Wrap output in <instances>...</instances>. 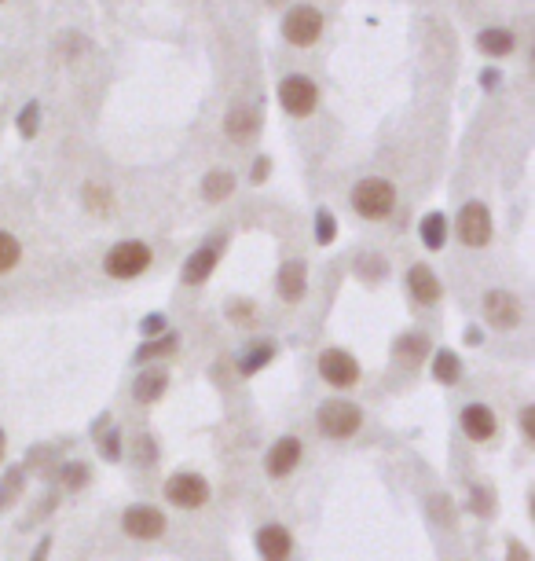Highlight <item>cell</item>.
<instances>
[{"instance_id":"cell-1","label":"cell","mask_w":535,"mask_h":561,"mask_svg":"<svg viewBox=\"0 0 535 561\" xmlns=\"http://www.w3.org/2000/svg\"><path fill=\"white\" fill-rule=\"evenodd\" d=\"M393 206H396V187L389 180H382V176H367V180H360L352 187V210L360 217H367V221L389 217Z\"/></svg>"},{"instance_id":"cell-2","label":"cell","mask_w":535,"mask_h":561,"mask_svg":"<svg viewBox=\"0 0 535 561\" xmlns=\"http://www.w3.org/2000/svg\"><path fill=\"white\" fill-rule=\"evenodd\" d=\"M103 268L111 279H136L151 268V250H147V242L125 239V242L111 246V253L103 257Z\"/></svg>"},{"instance_id":"cell-3","label":"cell","mask_w":535,"mask_h":561,"mask_svg":"<svg viewBox=\"0 0 535 561\" xmlns=\"http://www.w3.org/2000/svg\"><path fill=\"white\" fill-rule=\"evenodd\" d=\"M279 103H283L287 114L308 118V114L316 111V103H319V88H316L312 77L290 74V77H283V84H279Z\"/></svg>"},{"instance_id":"cell-4","label":"cell","mask_w":535,"mask_h":561,"mask_svg":"<svg viewBox=\"0 0 535 561\" xmlns=\"http://www.w3.org/2000/svg\"><path fill=\"white\" fill-rule=\"evenodd\" d=\"M316 422H319V429H323L326 437L345 440V437H352L355 429L364 426V415H360V408L348 404V400H326V404L319 408Z\"/></svg>"},{"instance_id":"cell-5","label":"cell","mask_w":535,"mask_h":561,"mask_svg":"<svg viewBox=\"0 0 535 561\" xmlns=\"http://www.w3.org/2000/svg\"><path fill=\"white\" fill-rule=\"evenodd\" d=\"M319 34H323V15H319V8H312V5H297V8H290V15L283 19V37H287L290 44H297V48L316 44Z\"/></svg>"},{"instance_id":"cell-6","label":"cell","mask_w":535,"mask_h":561,"mask_svg":"<svg viewBox=\"0 0 535 561\" xmlns=\"http://www.w3.org/2000/svg\"><path fill=\"white\" fill-rule=\"evenodd\" d=\"M165 499L180 510H199L209 499V485L202 474H172L165 481Z\"/></svg>"},{"instance_id":"cell-7","label":"cell","mask_w":535,"mask_h":561,"mask_svg":"<svg viewBox=\"0 0 535 561\" xmlns=\"http://www.w3.org/2000/svg\"><path fill=\"white\" fill-rule=\"evenodd\" d=\"M319 374H323V382L348 389V386H355V379H360V363H355V356L345 352V349H326L319 356Z\"/></svg>"},{"instance_id":"cell-8","label":"cell","mask_w":535,"mask_h":561,"mask_svg":"<svg viewBox=\"0 0 535 561\" xmlns=\"http://www.w3.org/2000/svg\"><path fill=\"white\" fill-rule=\"evenodd\" d=\"M459 239L466 246H484L491 239V213L484 202H466L459 213Z\"/></svg>"},{"instance_id":"cell-9","label":"cell","mask_w":535,"mask_h":561,"mask_svg":"<svg viewBox=\"0 0 535 561\" xmlns=\"http://www.w3.org/2000/svg\"><path fill=\"white\" fill-rule=\"evenodd\" d=\"M122 528L132 539H158L165 532V514L154 507H129L122 514Z\"/></svg>"},{"instance_id":"cell-10","label":"cell","mask_w":535,"mask_h":561,"mask_svg":"<svg viewBox=\"0 0 535 561\" xmlns=\"http://www.w3.org/2000/svg\"><path fill=\"white\" fill-rule=\"evenodd\" d=\"M484 316H488L491 327L513 330L520 323V301L513 294H506V290H488L484 294Z\"/></svg>"},{"instance_id":"cell-11","label":"cell","mask_w":535,"mask_h":561,"mask_svg":"<svg viewBox=\"0 0 535 561\" xmlns=\"http://www.w3.org/2000/svg\"><path fill=\"white\" fill-rule=\"evenodd\" d=\"M257 550H260L264 561H287L290 550H294V539H290V532L283 525H264L257 532Z\"/></svg>"},{"instance_id":"cell-12","label":"cell","mask_w":535,"mask_h":561,"mask_svg":"<svg viewBox=\"0 0 535 561\" xmlns=\"http://www.w3.org/2000/svg\"><path fill=\"white\" fill-rule=\"evenodd\" d=\"M301 440L297 437H283V440H276L272 444V451H268V474L272 477H287V474H294V466L301 462Z\"/></svg>"},{"instance_id":"cell-13","label":"cell","mask_w":535,"mask_h":561,"mask_svg":"<svg viewBox=\"0 0 535 561\" xmlns=\"http://www.w3.org/2000/svg\"><path fill=\"white\" fill-rule=\"evenodd\" d=\"M407 287H411V298L418 305H436L440 301V279L433 275L429 264H411L407 268Z\"/></svg>"},{"instance_id":"cell-14","label":"cell","mask_w":535,"mask_h":561,"mask_svg":"<svg viewBox=\"0 0 535 561\" xmlns=\"http://www.w3.org/2000/svg\"><path fill=\"white\" fill-rule=\"evenodd\" d=\"M462 429H466L470 440H491V433H495V415H491V408H488V404H470V408L462 411Z\"/></svg>"},{"instance_id":"cell-15","label":"cell","mask_w":535,"mask_h":561,"mask_svg":"<svg viewBox=\"0 0 535 561\" xmlns=\"http://www.w3.org/2000/svg\"><path fill=\"white\" fill-rule=\"evenodd\" d=\"M213 268H217V250H213V246L195 250V253L184 261V283H191V287L206 283V279L213 275Z\"/></svg>"},{"instance_id":"cell-16","label":"cell","mask_w":535,"mask_h":561,"mask_svg":"<svg viewBox=\"0 0 535 561\" xmlns=\"http://www.w3.org/2000/svg\"><path fill=\"white\" fill-rule=\"evenodd\" d=\"M305 283H308V275H305L301 261H287L279 268V294H283V301H301L305 298Z\"/></svg>"},{"instance_id":"cell-17","label":"cell","mask_w":535,"mask_h":561,"mask_svg":"<svg viewBox=\"0 0 535 561\" xmlns=\"http://www.w3.org/2000/svg\"><path fill=\"white\" fill-rule=\"evenodd\" d=\"M224 129H228V136H231V140H249V136L260 129V114H257V111H249V107H235V111L228 114Z\"/></svg>"},{"instance_id":"cell-18","label":"cell","mask_w":535,"mask_h":561,"mask_svg":"<svg viewBox=\"0 0 535 561\" xmlns=\"http://www.w3.org/2000/svg\"><path fill=\"white\" fill-rule=\"evenodd\" d=\"M418 231H422L425 250H443V242H448V217H443V213H425Z\"/></svg>"},{"instance_id":"cell-19","label":"cell","mask_w":535,"mask_h":561,"mask_svg":"<svg viewBox=\"0 0 535 561\" xmlns=\"http://www.w3.org/2000/svg\"><path fill=\"white\" fill-rule=\"evenodd\" d=\"M165 386H169L165 370H147V374H140V379H136V389H132V397H136L140 404H154V400L165 393Z\"/></svg>"},{"instance_id":"cell-20","label":"cell","mask_w":535,"mask_h":561,"mask_svg":"<svg viewBox=\"0 0 535 561\" xmlns=\"http://www.w3.org/2000/svg\"><path fill=\"white\" fill-rule=\"evenodd\" d=\"M477 48L484 55H491V59H502V55L513 52V34H506V30H481L477 34Z\"/></svg>"},{"instance_id":"cell-21","label":"cell","mask_w":535,"mask_h":561,"mask_svg":"<svg viewBox=\"0 0 535 561\" xmlns=\"http://www.w3.org/2000/svg\"><path fill=\"white\" fill-rule=\"evenodd\" d=\"M396 359L404 363V367H418V359L429 352V338L425 334H404L400 341H396Z\"/></svg>"},{"instance_id":"cell-22","label":"cell","mask_w":535,"mask_h":561,"mask_svg":"<svg viewBox=\"0 0 535 561\" xmlns=\"http://www.w3.org/2000/svg\"><path fill=\"white\" fill-rule=\"evenodd\" d=\"M231 192H235V176H231L228 169H213V172L202 180V195H206L209 202H224Z\"/></svg>"},{"instance_id":"cell-23","label":"cell","mask_w":535,"mask_h":561,"mask_svg":"<svg viewBox=\"0 0 535 561\" xmlns=\"http://www.w3.org/2000/svg\"><path fill=\"white\" fill-rule=\"evenodd\" d=\"M433 374H436V382H448V386H455L459 382V374H462V363H459V356L455 352H436V359H433Z\"/></svg>"},{"instance_id":"cell-24","label":"cell","mask_w":535,"mask_h":561,"mask_svg":"<svg viewBox=\"0 0 535 561\" xmlns=\"http://www.w3.org/2000/svg\"><path fill=\"white\" fill-rule=\"evenodd\" d=\"M19 257H23L19 239H15V235H8V231H0V275L12 271V268L19 264Z\"/></svg>"},{"instance_id":"cell-25","label":"cell","mask_w":535,"mask_h":561,"mask_svg":"<svg viewBox=\"0 0 535 561\" xmlns=\"http://www.w3.org/2000/svg\"><path fill=\"white\" fill-rule=\"evenodd\" d=\"M272 356H276V345H272V341H257V349H253V352L242 359V374H253L257 367H264V363L272 359Z\"/></svg>"},{"instance_id":"cell-26","label":"cell","mask_w":535,"mask_h":561,"mask_svg":"<svg viewBox=\"0 0 535 561\" xmlns=\"http://www.w3.org/2000/svg\"><path fill=\"white\" fill-rule=\"evenodd\" d=\"M334 235H337V221H334V213H330V210H319V213H316V239H319V246L334 242Z\"/></svg>"},{"instance_id":"cell-27","label":"cell","mask_w":535,"mask_h":561,"mask_svg":"<svg viewBox=\"0 0 535 561\" xmlns=\"http://www.w3.org/2000/svg\"><path fill=\"white\" fill-rule=\"evenodd\" d=\"M37 125H41V107H37V103H26L23 114H19V133L30 140V136L37 133Z\"/></svg>"},{"instance_id":"cell-28","label":"cell","mask_w":535,"mask_h":561,"mask_svg":"<svg viewBox=\"0 0 535 561\" xmlns=\"http://www.w3.org/2000/svg\"><path fill=\"white\" fill-rule=\"evenodd\" d=\"M253 301H231L228 305V316H231V323H253Z\"/></svg>"},{"instance_id":"cell-29","label":"cell","mask_w":535,"mask_h":561,"mask_svg":"<svg viewBox=\"0 0 535 561\" xmlns=\"http://www.w3.org/2000/svg\"><path fill=\"white\" fill-rule=\"evenodd\" d=\"M172 345H176V338H172V334H165L161 341H154V345L140 349V352H136V359H151V356H161V352H172Z\"/></svg>"},{"instance_id":"cell-30","label":"cell","mask_w":535,"mask_h":561,"mask_svg":"<svg viewBox=\"0 0 535 561\" xmlns=\"http://www.w3.org/2000/svg\"><path fill=\"white\" fill-rule=\"evenodd\" d=\"M84 195H88V206H92V210H111V202H107V192H103V187H92V183H88L84 187Z\"/></svg>"},{"instance_id":"cell-31","label":"cell","mask_w":535,"mask_h":561,"mask_svg":"<svg viewBox=\"0 0 535 561\" xmlns=\"http://www.w3.org/2000/svg\"><path fill=\"white\" fill-rule=\"evenodd\" d=\"M520 429H524L528 440H535V411H531V408L520 411Z\"/></svg>"},{"instance_id":"cell-32","label":"cell","mask_w":535,"mask_h":561,"mask_svg":"<svg viewBox=\"0 0 535 561\" xmlns=\"http://www.w3.org/2000/svg\"><path fill=\"white\" fill-rule=\"evenodd\" d=\"M63 481H66V488H73V485L84 481V470H81V466H70V470H63Z\"/></svg>"},{"instance_id":"cell-33","label":"cell","mask_w":535,"mask_h":561,"mask_svg":"<svg viewBox=\"0 0 535 561\" xmlns=\"http://www.w3.org/2000/svg\"><path fill=\"white\" fill-rule=\"evenodd\" d=\"M15 488H19V474H12V481H5V485H0V492H5V496H0V507H5V503L15 496Z\"/></svg>"},{"instance_id":"cell-34","label":"cell","mask_w":535,"mask_h":561,"mask_svg":"<svg viewBox=\"0 0 535 561\" xmlns=\"http://www.w3.org/2000/svg\"><path fill=\"white\" fill-rule=\"evenodd\" d=\"M264 176H268V158H257V165H253V180L260 183Z\"/></svg>"},{"instance_id":"cell-35","label":"cell","mask_w":535,"mask_h":561,"mask_svg":"<svg viewBox=\"0 0 535 561\" xmlns=\"http://www.w3.org/2000/svg\"><path fill=\"white\" fill-rule=\"evenodd\" d=\"M161 327H165V320H161V316H154V320H147V323H143V334H154V330H161Z\"/></svg>"},{"instance_id":"cell-36","label":"cell","mask_w":535,"mask_h":561,"mask_svg":"<svg viewBox=\"0 0 535 561\" xmlns=\"http://www.w3.org/2000/svg\"><path fill=\"white\" fill-rule=\"evenodd\" d=\"M481 81H484V88H495V84H499V74H495V70H484Z\"/></svg>"},{"instance_id":"cell-37","label":"cell","mask_w":535,"mask_h":561,"mask_svg":"<svg viewBox=\"0 0 535 561\" xmlns=\"http://www.w3.org/2000/svg\"><path fill=\"white\" fill-rule=\"evenodd\" d=\"M510 550H513V561H528V554H524V546H520V543H513Z\"/></svg>"},{"instance_id":"cell-38","label":"cell","mask_w":535,"mask_h":561,"mask_svg":"<svg viewBox=\"0 0 535 561\" xmlns=\"http://www.w3.org/2000/svg\"><path fill=\"white\" fill-rule=\"evenodd\" d=\"M0 458H5V429H0Z\"/></svg>"},{"instance_id":"cell-39","label":"cell","mask_w":535,"mask_h":561,"mask_svg":"<svg viewBox=\"0 0 535 561\" xmlns=\"http://www.w3.org/2000/svg\"><path fill=\"white\" fill-rule=\"evenodd\" d=\"M268 5H283V0H268Z\"/></svg>"}]
</instances>
